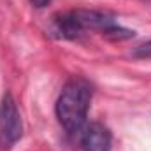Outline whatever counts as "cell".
Segmentation results:
<instances>
[{
    "instance_id": "cell-1",
    "label": "cell",
    "mask_w": 151,
    "mask_h": 151,
    "mask_svg": "<svg viewBox=\"0 0 151 151\" xmlns=\"http://www.w3.org/2000/svg\"><path fill=\"white\" fill-rule=\"evenodd\" d=\"M91 102V86L83 77H72L65 83L56 100V118L60 125L69 132L76 134L83 128L86 114Z\"/></svg>"
},
{
    "instance_id": "cell-2",
    "label": "cell",
    "mask_w": 151,
    "mask_h": 151,
    "mask_svg": "<svg viewBox=\"0 0 151 151\" xmlns=\"http://www.w3.org/2000/svg\"><path fill=\"white\" fill-rule=\"evenodd\" d=\"M23 135V121L11 93H5L0 100V146L4 150L12 148Z\"/></svg>"
},
{
    "instance_id": "cell-3",
    "label": "cell",
    "mask_w": 151,
    "mask_h": 151,
    "mask_svg": "<svg viewBox=\"0 0 151 151\" xmlns=\"http://www.w3.org/2000/svg\"><path fill=\"white\" fill-rule=\"evenodd\" d=\"M113 137L106 125L93 121L83 128L81 146L84 151H111Z\"/></svg>"
},
{
    "instance_id": "cell-4",
    "label": "cell",
    "mask_w": 151,
    "mask_h": 151,
    "mask_svg": "<svg viewBox=\"0 0 151 151\" xmlns=\"http://www.w3.org/2000/svg\"><path fill=\"white\" fill-rule=\"evenodd\" d=\"M132 55H134L135 58H151V40H146L144 44L137 46V47L132 51Z\"/></svg>"
},
{
    "instance_id": "cell-5",
    "label": "cell",
    "mask_w": 151,
    "mask_h": 151,
    "mask_svg": "<svg viewBox=\"0 0 151 151\" xmlns=\"http://www.w3.org/2000/svg\"><path fill=\"white\" fill-rule=\"evenodd\" d=\"M28 2H30L34 7H37V9H42V7H46V5H47L51 0H28Z\"/></svg>"
}]
</instances>
